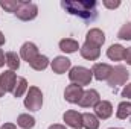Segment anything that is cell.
I'll return each mask as SVG.
<instances>
[{
  "instance_id": "1",
  "label": "cell",
  "mask_w": 131,
  "mask_h": 129,
  "mask_svg": "<svg viewBox=\"0 0 131 129\" xmlns=\"http://www.w3.org/2000/svg\"><path fill=\"white\" fill-rule=\"evenodd\" d=\"M61 6L64 8L69 14L78 15L84 20L95 18L96 15V2L95 0H64L61 2Z\"/></svg>"
},
{
  "instance_id": "2",
  "label": "cell",
  "mask_w": 131,
  "mask_h": 129,
  "mask_svg": "<svg viewBox=\"0 0 131 129\" xmlns=\"http://www.w3.org/2000/svg\"><path fill=\"white\" fill-rule=\"evenodd\" d=\"M69 79L75 85L85 87V85H90V82L93 79V74H92V70H89L85 67H81V65H76V67H72L69 70Z\"/></svg>"
},
{
  "instance_id": "3",
  "label": "cell",
  "mask_w": 131,
  "mask_h": 129,
  "mask_svg": "<svg viewBox=\"0 0 131 129\" xmlns=\"http://www.w3.org/2000/svg\"><path fill=\"white\" fill-rule=\"evenodd\" d=\"M25 106L29 111H40L43 106V93L38 87H29L26 97H25Z\"/></svg>"
},
{
  "instance_id": "4",
  "label": "cell",
  "mask_w": 131,
  "mask_h": 129,
  "mask_svg": "<svg viewBox=\"0 0 131 129\" xmlns=\"http://www.w3.org/2000/svg\"><path fill=\"white\" fill-rule=\"evenodd\" d=\"M128 78H130V71L127 70V67H124V65H116V67H113V71H111V74H110V78H108L107 81H108V85H110L111 88H116V87H119V85L127 84Z\"/></svg>"
},
{
  "instance_id": "5",
  "label": "cell",
  "mask_w": 131,
  "mask_h": 129,
  "mask_svg": "<svg viewBox=\"0 0 131 129\" xmlns=\"http://www.w3.org/2000/svg\"><path fill=\"white\" fill-rule=\"evenodd\" d=\"M37 14H38V6L32 2H21L20 8L15 12L17 18L21 21H31L37 17Z\"/></svg>"
},
{
  "instance_id": "6",
  "label": "cell",
  "mask_w": 131,
  "mask_h": 129,
  "mask_svg": "<svg viewBox=\"0 0 131 129\" xmlns=\"http://www.w3.org/2000/svg\"><path fill=\"white\" fill-rule=\"evenodd\" d=\"M17 84V74L12 70H6L0 74V87L5 93H12Z\"/></svg>"
},
{
  "instance_id": "7",
  "label": "cell",
  "mask_w": 131,
  "mask_h": 129,
  "mask_svg": "<svg viewBox=\"0 0 131 129\" xmlns=\"http://www.w3.org/2000/svg\"><path fill=\"white\" fill-rule=\"evenodd\" d=\"M63 120H64L66 126H70V128H73V129L84 128V125H82V114L78 112V111H75V109L66 111L64 115H63Z\"/></svg>"
},
{
  "instance_id": "8",
  "label": "cell",
  "mask_w": 131,
  "mask_h": 129,
  "mask_svg": "<svg viewBox=\"0 0 131 129\" xmlns=\"http://www.w3.org/2000/svg\"><path fill=\"white\" fill-rule=\"evenodd\" d=\"M99 100H101V97H99V93L96 90H87V91H84L78 105L82 108H95L99 103Z\"/></svg>"
},
{
  "instance_id": "9",
  "label": "cell",
  "mask_w": 131,
  "mask_h": 129,
  "mask_svg": "<svg viewBox=\"0 0 131 129\" xmlns=\"http://www.w3.org/2000/svg\"><path fill=\"white\" fill-rule=\"evenodd\" d=\"M82 94H84L82 87L75 85V84L67 85V87H66V90H64V99L69 102V103H78V102L81 100Z\"/></svg>"
},
{
  "instance_id": "10",
  "label": "cell",
  "mask_w": 131,
  "mask_h": 129,
  "mask_svg": "<svg viewBox=\"0 0 131 129\" xmlns=\"http://www.w3.org/2000/svg\"><path fill=\"white\" fill-rule=\"evenodd\" d=\"M79 53L84 59L87 61H96L99 56H101V49L98 46H93V44H89V43H84L81 47H79Z\"/></svg>"
},
{
  "instance_id": "11",
  "label": "cell",
  "mask_w": 131,
  "mask_h": 129,
  "mask_svg": "<svg viewBox=\"0 0 131 129\" xmlns=\"http://www.w3.org/2000/svg\"><path fill=\"white\" fill-rule=\"evenodd\" d=\"M111 71H113V67L110 64H102V62H99V64H95L92 67V74H93V78L98 79V81H107V79L110 78Z\"/></svg>"
},
{
  "instance_id": "12",
  "label": "cell",
  "mask_w": 131,
  "mask_h": 129,
  "mask_svg": "<svg viewBox=\"0 0 131 129\" xmlns=\"http://www.w3.org/2000/svg\"><path fill=\"white\" fill-rule=\"evenodd\" d=\"M50 67H52L53 73H57V74H64L66 71H69V70L72 68V62H70V59L66 58V56H57V58H53V61L50 62Z\"/></svg>"
},
{
  "instance_id": "13",
  "label": "cell",
  "mask_w": 131,
  "mask_h": 129,
  "mask_svg": "<svg viewBox=\"0 0 131 129\" xmlns=\"http://www.w3.org/2000/svg\"><path fill=\"white\" fill-rule=\"evenodd\" d=\"M113 114V105L108 100H99V103L95 106V115L101 120L110 119Z\"/></svg>"
},
{
  "instance_id": "14",
  "label": "cell",
  "mask_w": 131,
  "mask_h": 129,
  "mask_svg": "<svg viewBox=\"0 0 131 129\" xmlns=\"http://www.w3.org/2000/svg\"><path fill=\"white\" fill-rule=\"evenodd\" d=\"M37 55H40V53H38V47H37L34 43H31V41L25 43V44L21 46V49H20V58H21L23 61H26L28 64L32 61Z\"/></svg>"
},
{
  "instance_id": "15",
  "label": "cell",
  "mask_w": 131,
  "mask_h": 129,
  "mask_svg": "<svg viewBox=\"0 0 131 129\" xmlns=\"http://www.w3.org/2000/svg\"><path fill=\"white\" fill-rule=\"evenodd\" d=\"M85 43L101 47V46L105 43V35H104V32H102L101 29L93 28V29H90V31L87 32V35H85Z\"/></svg>"
},
{
  "instance_id": "16",
  "label": "cell",
  "mask_w": 131,
  "mask_h": 129,
  "mask_svg": "<svg viewBox=\"0 0 131 129\" xmlns=\"http://www.w3.org/2000/svg\"><path fill=\"white\" fill-rule=\"evenodd\" d=\"M107 56L111 61H122L125 56V47L121 44H111L107 50Z\"/></svg>"
},
{
  "instance_id": "17",
  "label": "cell",
  "mask_w": 131,
  "mask_h": 129,
  "mask_svg": "<svg viewBox=\"0 0 131 129\" xmlns=\"http://www.w3.org/2000/svg\"><path fill=\"white\" fill-rule=\"evenodd\" d=\"M79 49V43L73 38H64L60 41V50L64 53H75Z\"/></svg>"
},
{
  "instance_id": "18",
  "label": "cell",
  "mask_w": 131,
  "mask_h": 129,
  "mask_svg": "<svg viewBox=\"0 0 131 129\" xmlns=\"http://www.w3.org/2000/svg\"><path fill=\"white\" fill-rule=\"evenodd\" d=\"M29 65L32 67L34 70H37V71L46 70V68H47V65H49V58H47L46 55H37L32 61L29 62Z\"/></svg>"
},
{
  "instance_id": "19",
  "label": "cell",
  "mask_w": 131,
  "mask_h": 129,
  "mask_svg": "<svg viewBox=\"0 0 131 129\" xmlns=\"http://www.w3.org/2000/svg\"><path fill=\"white\" fill-rule=\"evenodd\" d=\"M82 125L85 129H98L99 119L92 112H85V114H82Z\"/></svg>"
},
{
  "instance_id": "20",
  "label": "cell",
  "mask_w": 131,
  "mask_h": 129,
  "mask_svg": "<svg viewBox=\"0 0 131 129\" xmlns=\"http://www.w3.org/2000/svg\"><path fill=\"white\" fill-rule=\"evenodd\" d=\"M116 117L121 119V120H125V119L131 117V102H121L117 105Z\"/></svg>"
},
{
  "instance_id": "21",
  "label": "cell",
  "mask_w": 131,
  "mask_h": 129,
  "mask_svg": "<svg viewBox=\"0 0 131 129\" xmlns=\"http://www.w3.org/2000/svg\"><path fill=\"white\" fill-rule=\"evenodd\" d=\"M17 125L21 129H32L35 126V119L29 114H20L17 117Z\"/></svg>"
},
{
  "instance_id": "22",
  "label": "cell",
  "mask_w": 131,
  "mask_h": 129,
  "mask_svg": "<svg viewBox=\"0 0 131 129\" xmlns=\"http://www.w3.org/2000/svg\"><path fill=\"white\" fill-rule=\"evenodd\" d=\"M29 87H28V81L25 78H17V84H15V88L12 91L14 97H21L25 93H28Z\"/></svg>"
},
{
  "instance_id": "23",
  "label": "cell",
  "mask_w": 131,
  "mask_h": 129,
  "mask_svg": "<svg viewBox=\"0 0 131 129\" xmlns=\"http://www.w3.org/2000/svg\"><path fill=\"white\" fill-rule=\"evenodd\" d=\"M6 65L9 67V70H18L20 68V56L15 52H8L6 53Z\"/></svg>"
},
{
  "instance_id": "24",
  "label": "cell",
  "mask_w": 131,
  "mask_h": 129,
  "mask_svg": "<svg viewBox=\"0 0 131 129\" xmlns=\"http://www.w3.org/2000/svg\"><path fill=\"white\" fill-rule=\"evenodd\" d=\"M21 0H0V6L6 11V12H17V9L20 8Z\"/></svg>"
},
{
  "instance_id": "25",
  "label": "cell",
  "mask_w": 131,
  "mask_h": 129,
  "mask_svg": "<svg viewBox=\"0 0 131 129\" xmlns=\"http://www.w3.org/2000/svg\"><path fill=\"white\" fill-rule=\"evenodd\" d=\"M117 38L130 41L131 40V23H125V24H122V28H121L119 32H117Z\"/></svg>"
},
{
  "instance_id": "26",
  "label": "cell",
  "mask_w": 131,
  "mask_h": 129,
  "mask_svg": "<svg viewBox=\"0 0 131 129\" xmlns=\"http://www.w3.org/2000/svg\"><path fill=\"white\" fill-rule=\"evenodd\" d=\"M102 3H104V6L108 8V9H116V8L121 6V2H119V0H114V2H111V0H104Z\"/></svg>"
},
{
  "instance_id": "27",
  "label": "cell",
  "mask_w": 131,
  "mask_h": 129,
  "mask_svg": "<svg viewBox=\"0 0 131 129\" xmlns=\"http://www.w3.org/2000/svg\"><path fill=\"white\" fill-rule=\"evenodd\" d=\"M121 96L125 97V99H131V84H128V85H125V87H124V90H122Z\"/></svg>"
},
{
  "instance_id": "28",
  "label": "cell",
  "mask_w": 131,
  "mask_h": 129,
  "mask_svg": "<svg viewBox=\"0 0 131 129\" xmlns=\"http://www.w3.org/2000/svg\"><path fill=\"white\" fill-rule=\"evenodd\" d=\"M124 59L127 61V64L128 65H131V47L125 49V56H124Z\"/></svg>"
},
{
  "instance_id": "29",
  "label": "cell",
  "mask_w": 131,
  "mask_h": 129,
  "mask_svg": "<svg viewBox=\"0 0 131 129\" xmlns=\"http://www.w3.org/2000/svg\"><path fill=\"white\" fill-rule=\"evenodd\" d=\"M5 64H6V55H5L3 50L0 49V67H3Z\"/></svg>"
},
{
  "instance_id": "30",
  "label": "cell",
  "mask_w": 131,
  "mask_h": 129,
  "mask_svg": "<svg viewBox=\"0 0 131 129\" xmlns=\"http://www.w3.org/2000/svg\"><path fill=\"white\" fill-rule=\"evenodd\" d=\"M0 129H17V126H15L14 123H5Z\"/></svg>"
},
{
  "instance_id": "31",
  "label": "cell",
  "mask_w": 131,
  "mask_h": 129,
  "mask_svg": "<svg viewBox=\"0 0 131 129\" xmlns=\"http://www.w3.org/2000/svg\"><path fill=\"white\" fill-rule=\"evenodd\" d=\"M49 129H67V128H66L64 125H50Z\"/></svg>"
},
{
  "instance_id": "32",
  "label": "cell",
  "mask_w": 131,
  "mask_h": 129,
  "mask_svg": "<svg viewBox=\"0 0 131 129\" xmlns=\"http://www.w3.org/2000/svg\"><path fill=\"white\" fill-rule=\"evenodd\" d=\"M5 41H6V40H5V35L0 32V47H2L3 44H5Z\"/></svg>"
},
{
  "instance_id": "33",
  "label": "cell",
  "mask_w": 131,
  "mask_h": 129,
  "mask_svg": "<svg viewBox=\"0 0 131 129\" xmlns=\"http://www.w3.org/2000/svg\"><path fill=\"white\" fill-rule=\"evenodd\" d=\"M5 96V91H3V90H2V87H0V97H3Z\"/></svg>"
},
{
  "instance_id": "34",
  "label": "cell",
  "mask_w": 131,
  "mask_h": 129,
  "mask_svg": "<svg viewBox=\"0 0 131 129\" xmlns=\"http://www.w3.org/2000/svg\"><path fill=\"white\" fill-rule=\"evenodd\" d=\"M110 129H122V128H110Z\"/></svg>"
}]
</instances>
